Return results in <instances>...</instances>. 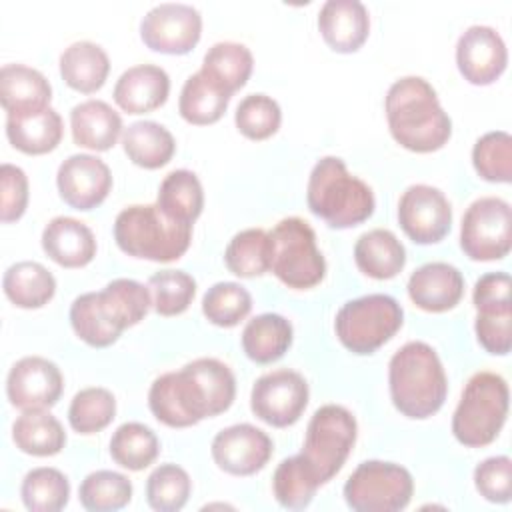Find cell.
I'll return each instance as SVG.
<instances>
[{"label":"cell","mask_w":512,"mask_h":512,"mask_svg":"<svg viewBox=\"0 0 512 512\" xmlns=\"http://www.w3.org/2000/svg\"><path fill=\"white\" fill-rule=\"evenodd\" d=\"M236 396V378L218 358H196L158 376L148 390L154 418L170 428L194 426L226 412Z\"/></svg>","instance_id":"cell-1"},{"label":"cell","mask_w":512,"mask_h":512,"mask_svg":"<svg viewBox=\"0 0 512 512\" xmlns=\"http://www.w3.org/2000/svg\"><path fill=\"white\" fill-rule=\"evenodd\" d=\"M384 108L392 138L410 152L440 150L452 136V120L422 76L396 80L386 92Z\"/></svg>","instance_id":"cell-2"},{"label":"cell","mask_w":512,"mask_h":512,"mask_svg":"<svg viewBox=\"0 0 512 512\" xmlns=\"http://www.w3.org/2000/svg\"><path fill=\"white\" fill-rule=\"evenodd\" d=\"M388 386L394 408L412 420L436 414L448 394V378L436 350L412 340L400 346L388 364Z\"/></svg>","instance_id":"cell-3"},{"label":"cell","mask_w":512,"mask_h":512,"mask_svg":"<svg viewBox=\"0 0 512 512\" xmlns=\"http://www.w3.org/2000/svg\"><path fill=\"white\" fill-rule=\"evenodd\" d=\"M306 204L330 228H352L372 216L376 200L372 188L350 174L342 158L324 156L310 172Z\"/></svg>","instance_id":"cell-4"},{"label":"cell","mask_w":512,"mask_h":512,"mask_svg":"<svg viewBox=\"0 0 512 512\" xmlns=\"http://www.w3.org/2000/svg\"><path fill=\"white\" fill-rule=\"evenodd\" d=\"M114 240L128 256L172 262L188 250L192 226L168 218L158 204H132L118 212Z\"/></svg>","instance_id":"cell-5"},{"label":"cell","mask_w":512,"mask_h":512,"mask_svg":"<svg viewBox=\"0 0 512 512\" xmlns=\"http://www.w3.org/2000/svg\"><path fill=\"white\" fill-rule=\"evenodd\" d=\"M508 404V384L500 374L488 370L472 374L452 414L454 438L468 448L488 446L506 422Z\"/></svg>","instance_id":"cell-6"},{"label":"cell","mask_w":512,"mask_h":512,"mask_svg":"<svg viewBox=\"0 0 512 512\" xmlns=\"http://www.w3.org/2000/svg\"><path fill=\"white\" fill-rule=\"evenodd\" d=\"M270 270L294 290H308L326 276V260L316 246L312 226L298 218H282L270 232Z\"/></svg>","instance_id":"cell-7"},{"label":"cell","mask_w":512,"mask_h":512,"mask_svg":"<svg viewBox=\"0 0 512 512\" xmlns=\"http://www.w3.org/2000/svg\"><path fill=\"white\" fill-rule=\"evenodd\" d=\"M404 322V310L388 294H366L342 304L334 318L340 344L352 354H374Z\"/></svg>","instance_id":"cell-8"},{"label":"cell","mask_w":512,"mask_h":512,"mask_svg":"<svg viewBox=\"0 0 512 512\" xmlns=\"http://www.w3.org/2000/svg\"><path fill=\"white\" fill-rule=\"evenodd\" d=\"M414 494L412 474L394 462L366 460L344 484V500L354 512H398Z\"/></svg>","instance_id":"cell-9"},{"label":"cell","mask_w":512,"mask_h":512,"mask_svg":"<svg viewBox=\"0 0 512 512\" xmlns=\"http://www.w3.org/2000/svg\"><path fill=\"white\" fill-rule=\"evenodd\" d=\"M356 432V418L340 404L320 406L312 414L300 454L310 462L322 484L332 480L344 466L356 442Z\"/></svg>","instance_id":"cell-10"},{"label":"cell","mask_w":512,"mask_h":512,"mask_svg":"<svg viewBox=\"0 0 512 512\" xmlns=\"http://www.w3.org/2000/svg\"><path fill=\"white\" fill-rule=\"evenodd\" d=\"M512 246L510 204L498 196L474 200L460 226V248L472 260L490 262L508 256Z\"/></svg>","instance_id":"cell-11"},{"label":"cell","mask_w":512,"mask_h":512,"mask_svg":"<svg viewBox=\"0 0 512 512\" xmlns=\"http://www.w3.org/2000/svg\"><path fill=\"white\" fill-rule=\"evenodd\" d=\"M308 382L296 370L280 368L262 374L250 392V408L256 418L286 428L300 420L308 406Z\"/></svg>","instance_id":"cell-12"},{"label":"cell","mask_w":512,"mask_h":512,"mask_svg":"<svg viewBox=\"0 0 512 512\" xmlns=\"http://www.w3.org/2000/svg\"><path fill=\"white\" fill-rule=\"evenodd\" d=\"M202 16L200 12L182 2H162L152 6L142 22V42L162 54H188L200 40Z\"/></svg>","instance_id":"cell-13"},{"label":"cell","mask_w":512,"mask_h":512,"mask_svg":"<svg viewBox=\"0 0 512 512\" xmlns=\"http://www.w3.org/2000/svg\"><path fill=\"white\" fill-rule=\"evenodd\" d=\"M398 222L412 242L436 244L450 232L452 208L440 188L412 184L400 196Z\"/></svg>","instance_id":"cell-14"},{"label":"cell","mask_w":512,"mask_h":512,"mask_svg":"<svg viewBox=\"0 0 512 512\" xmlns=\"http://www.w3.org/2000/svg\"><path fill=\"white\" fill-rule=\"evenodd\" d=\"M272 438L254 424H232L220 430L210 444V452L220 470L232 476H252L272 458Z\"/></svg>","instance_id":"cell-15"},{"label":"cell","mask_w":512,"mask_h":512,"mask_svg":"<svg viewBox=\"0 0 512 512\" xmlns=\"http://www.w3.org/2000/svg\"><path fill=\"white\" fill-rule=\"evenodd\" d=\"M64 390L60 368L44 356H24L12 364L6 396L14 408L34 410L54 406Z\"/></svg>","instance_id":"cell-16"},{"label":"cell","mask_w":512,"mask_h":512,"mask_svg":"<svg viewBox=\"0 0 512 512\" xmlns=\"http://www.w3.org/2000/svg\"><path fill=\"white\" fill-rule=\"evenodd\" d=\"M456 64L464 80L474 86H488L506 70L508 50L492 26L472 24L458 38Z\"/></svg>","instance_id":"cell-17"},{"label":"cell","mask_w":512,"mask_h":512,"mask_svg":"<svg viewBox=\"0 0 512 512\" xmlns=\"http://www.w3.org/2000/svg\"><path fill=\"white\" fill-rule=\"evenodd\" d=\"M56 186L60 198L74 210H92L106 200L112 188V174L102 158L72 154L58 166Z\"/></svg>","instance_id":"cell-18"},{"label":"cell","mask_w":512,"mask_h":512,"mask_svg":"<svg viewBox=\"0 0 512 512\" xmlns=\"http://www.w3.org/2000/svg\"><path fill=\"white\" fill-rule=\"evenodd\" d=\"M408 296L424 312L452 310L464 296V276L448 262H428L408 278Z\"/></svg>","instance_id":"cell-19"},{"label":"cell","mask_w":512,"mask_h":512,"mask_svg":"<svg viewBox=\"0 0 512 512\" xmlns=\"http://www.w3.org/2000/svg\"><path fill=\"white\" fill-rule=\"evenodd\" d=\"M70 324L76 336L92 348H106L114 344L126 330L108 296L100 292H86L70 304Z\"/></svg>","instance_id":"cell-20"},{"label":"cell","mask_w":512,"mask_h":512,"mask_svg":"<svg viewBox=\"0 0 512 512\" xmlns=\"http://www.w3.org/2000/svg\"><path fill=\"white\" fill-rule=\"evenodd\" d=\"M318 30L332 50L356 52L368 38L370 16L360 0H326L318 12Z\"/></svg>","instance_id":"cell-21"},{"label":"cell","mask_w":512,"mask_h":512,"mask_svg":"<svg viewBox=\"0 0 512 512\" xmlns=\"http://www.w3.org/2000/svg\"><path fill=\"white\" fill-rule=\"evenodd\" d=\"M170 94V76L156 64H136L114 84V102L128 114H146L160 108Z\"/></svg>","instance_id":"cell-22"},{"label":"cell","mask_w":512,"mask_h":512,"mask_svg":"<svg viewBox=\"0 0 512 512\" xmlns=\"http://www.w3.org/2000/svg\"><path fill=\"white\" fill-rule=\"evenodd\" d=\"M42 248L56 264L82 268L96 256V238L82 220L56 216L42 230Z\"/></svg>","instance_id":"cell-23"},{"label":"cell","mask_w":512,"mask_h":512,"mask_svg":"<svg viewBox=\"0 0 512 512\" xmlns=\"http://www.w3.org/2000/svg\"><path fill=\"white\" fill-rule=\"evenodd\" d=\"M52 86L42 72L26 64H4L0 70V102L8 114L48 108Z\"/></svg>","instance_id":"cell-24"},{"label":"cell","mask_w":512,"mask_h":512,"mask_svg":"<svg viewBox=\"0 0 512 512\" xmlns=\"http://www.w3.org/2000/svg\"><path fill=\"white\" fill-rule=\"evenodd\" d=\"M70 130L74 144L104 152L116 144L122 132V118L108 102L92 98L72 108Z\"/></svg>","instance_id":"cell-25"},{"label":"cell","mask_w":512,"mask_h":512,"mask_svg":"<svg viewBox=\"0 0 512 512\" xmlns=\"http://www.w3.org/2000/svg\"><path fill=\"white\" fill-rule=\"evenodd\" d=\"M64 124L54 108H42L26 114L6 116V136L10 144L24 154H48L62 140Z\"/></svg>","instance_id":"cell-26"},{"label":"cell","mask_w":512,"mask_h":512,"mask_svg":"<svg viewBox=\"0 0 512 512\" xmlns=\"http://www.w3.org/2000/svg\"><path fill=\"white\" fill-rule=\"evenodd\" d=\"M354 260L362 274L374 280H390L406 264V248L386 228L364 232L354 244Z\"/></svg>","instance_id":"cell-27"},{"label":"cell","mask_w":512,"mask_h":512,"mask_svg":"<svg viewBox=\"0 0 512 512\" xmlns=\"http://www.w3.org/2000/svg\"><path fill=\"white\" fill-rule=\"evenodd\" d=\"M108 72V54L96 42L80 40L64 48L60 54V76L76 92L92 94L100 90L108 78Z\"/></svg>","instance_id":"cell-28"},{"label":"cell","mask_w":512,"mask_h":512,"mask_svg":"<svg viewBox=\"0 0 512 512\" xmlns=\"http://www.w3.org/2000/svg\"><path fill=\"white\" fill-rule=\"evenodd\" d=\"M292 324L282 314L264 312L248 320L242 330V350L256 364L280 360L292 344Z\"/></svg>","instance_id":"cell-29"},{"label":"cell","mask_w":512,"mask_h":512,"mask_svg":"<svg viewBox=\"0 0 512 512\" xmlns=\"http://www.w3.org/2000/svg\"><path fill=\"white\" fill-rule=\"evenodd\" d=\"M254 68V56L248 46L240 42H216L208 48L200 72L222 92L232 96L240 90Z\"/></svg>","instance_id":"cell-30"},{"label":"cell","mask_w":512,"mask_h":512,"mask_svg":"<svg viewBox=\"0 0 512 512\" xmlns=\"http://www.w3.org/2000/svg\"><path fill=\"white\" fill-rule=\"evenodd\" d=\"M6 298L18 308H42L56 294V278L34 260H22L6 268L2 278Z\"/></svg>","instance_id":"cell-31"},{"label":"cell","mask_w":512,"mask_h":512,"mask_svg":"<svg viewBox=\"0 0 512 512\" xmlns=\"http://www.w3.org/2000/svg\"><path fill=\"white\" fill-rule=\"evenodd\" d=\"M122 148L136 166L156 170L172 160L176 142L170 130L162 124L154 120H138L122 132Z\"/></svg>","instance_id":"cell-32"},{"label":"cell","mask_w":512,"mask_h":512,"mask_svg":"<svg viewBox=\"0 0 512 512\" xmlns=\"http://www.w3.org/2000/svg\"><path fill=\"white\" fill-rule=\"evenodd\" d=\"M12 440L18 450L30 456H54L66 444L60 420L46 408L24 410L12 424Z\"/></svg>","instance_id":"cell-33"},{"label":"cell","mask_w":512,"mask_h":512,"mask_svg":"<svg viewBox=\"0 0 512 512\" xmlns=\"http://www.w3.org/2000/svg\"><path fill=\"white\" fill-rule=\"evenodd\" d=\"M156 204L168 218L192 226L204 208V190L198 176L186 168L172 170L160 182Z\"/></svg>","instance_id":"cell-34"},{"label":"cell","mask_w":512,"mask_h":512,"mask_svg":"<svg viewBox=\"0 0 512 512\" xmlns=\"http://www.w3.org/2000/svg\"><path fill=\"white\" fill-rule=\"evenodd\" d=\"M320 486L318 474L302 454L284 458L272 476L274 498L288 510H304Z\"/></svg>","instance_id":"cell-35"},{"label":"cell","mask_w":512,"mask_h":512,"mask_svg":"<svg viewBox=\"0 0 512 512\" xmlns=\"http://www.w3.org/2000/svg\"><path fill=\"white\" fill-rule=\"evenodd\" d=\"M230 102V96L216 88L200 70L188 76L180 90L178 112L180 116L196 126L214 124L222 118Z\"/></svg>","instance_id":"cell-36"},{"label":"cell","mask_w":512,"mask_h":512,"mask_svg":"<svg viewBox=\"0 0 512 512\" xmlns=\"http://www.w3.org/2000/svg\"><path fill=\"white\" fill-rule=\"evenodd\" d=\"M160 452L158 436L142 422L120 424L110 438L112 460L132 472L148 468Z\"/></svg>","instance_id":"cell-37"},{"label":"cell","mask_w":512,"mask_h":512,"mask_svg":"<svg viewBox=\"0 0 512 512\" xmlns=\"http://www.w3.org/2000/svg\"><path fill=\"white\" fill-rule=\"evenodd\" d=\"M226 268L240 278H256L270 270V240L262 228H246L232 236L224 250Z\"/></svg>","instance_id":"cell-38"},{"label":"cell","mask_w":512,"mask_h":512,"mask_svg":"<svg viewBox=\"0 0 512 512\" xmlns=\"http://www.w3.org/2000/svg\"><path fill=\"white\" fill-rule=\"evenodd\" d=\"M20 496L32 512H58L68 504L70 482L58 468H32L22 480Z\"/></svg>","instance_id":"cell-39"},{"label":"cell","mask_w":512,"mask_h":512,"mask_svg":"<svg viewBox=\"0 0 512 512\" xmlns=\"http://www.w3.org/2000/svg\"><path fill=\"white\" fill-rule=\"evenodd\" d=\"M80 504L90 512H112L132 500V482L114 470L90 472L78 490Z\"/></svg>","instance_id":"cell-40"},{"label":"cell","mask_w":512,"mask_h":512,"mask_svg":"<svg viewBox=\"0 0 512 512\" xmlns=\"http://www.w3.org/2000/svg\"><path fill=\"white\" fill-rule=\"evenodd\" d=\"M116 416L114 394L102 386L82 388L74 394L68 408V422L78 434L104 430Z\"/></svg>","instance_id":"cell-41"},{"label":"cell","mask_w":512,"mask_h":512,"mask_svg":"<svg viewBox=\"0 0 512 512\" xmlns=\"http://www.w3.org/2000/svg\"><path fill=\"white\" fill-rule=\"evenodd\" d=\"M192 480L188 472L172 462L160 464L146 480V500L152 510L176 512L190 498Z\"/></svg>","instance_id":"cell-42"},{"label":"cell","mask_w":512,"mask_h":512,"mask_svg":"<svg viewBox=\"0 0 512 512\" xmlns=\"http://www.w3.org/2000/svg\"><path fill=\"white\" fill-rule=\"evenodd\" d=\"M252 310L250 292L238 282H216L202 298L204 316L220 328H232Z\"/></svg>","instance_id":"cell-43"},{"label":"cell","mask_w":512,"mask_h":512,"mask_svg":"<svg viewBox=\"0 0 512 512\" xmlns=\"http://www.w3.org/2000/svg\"><path fill=\"white\" fill-rule=\"evenodd\" d=\"M472 164L480 178L508 184L512 180V138L504 130L486 132L472 148Z\"/></svg>","instance_id":"cell-44"},{"label":"cell","mask_w":512,"mask_h":512,"mask_svg":"<svg viewBox=\"0 0 512 512\" xmlns=\"http://www.w3.org/2000/svg\"><path fill=\"white\" fill-rule=\"evenodd\" d=\"M152 306L160 316H178L196 296V280L184 270H160L150 276Z\"/></svg>","instance_id":"cell-45"},{"label":"cell","mask_w":512,"mask_h":512,"mask_svg":"<svg viewBox=\"0 0 512 512\" xmlns=\"http://www.w3.org/2000/svg\"><path fill=\"white\" fill-rule=\"evenodd\" d=\"M236 128L250 140H266L278 132L282 110L272 96L248 94L240 100L234 114Z\"/></svg>","instance_id":"cell-46"},{"label":"cell","mask_w":512,"mask_h":512,"mask_svg":"<svg viewBox=\"0 0 512 512\" xmlns=\"http://www.w3.org/2000/svg\"><path fill=\"white\" fill-rule=\"evenodd\" d=\"M104 292L112 300L126 328L136 326L148 314L152 306L150 288L132 278H114L104 286Z\"/></svg>","instance_id":"cell-47"},{"label":"cell","mask_w":512,"mask_h":512,"mask_svg":"<svg viewBox=\"0 0 512 512\" xmlns=\"http://www.w3.org/2000/svg\"><path fill=\"white\" fill-rule=\"evenodd\" d=\"M474 486L482 498L494 504H506L512 496V460L508 456H490L474 468Z\"/></svg>","instance_id":"cell-48"},{"label":"cell","mask_w":512,"mask_h":512,"mask_svg":"<svg viewBox=\"0 0 512 512\" xmlns=\"http://www.w3.org/2000/svg\"><path fill=\"white\" fill-rule=\"evenodd\" d=\"M512 280L508 272H488L480 276L474 284V308L478 314H500L512 312L510 298Z\"/></svg>","instance_id":"cell-49"},{"label":"cell","mask_w":512,"mask_h":512,"mask_svg":"<svg viewBox=\"0 0 512 512\" xmlns=\"http://www.w3.org/2000/svg\"><path fill=\"white\" fill-rule=\"evenodd\" d=\"M474 332L488 354L506 356L512 348V312L476 314Z\"/></svg>","instance_id":"cell-50"},{"label":"cell","mask_w":512,"mask_h":512,"mask_svg":"<svg viewBox=\"0 0 512 512\" xmlns=\"http://www.w3.org/2000/svg\"><path fill=\"white\" fill-rule=\"evenodd\" d=\"M0 182H2V222H14L22 218L28 206V178L20 166L4 162L0 166Z\"/></svg>","instance_id":"cell-51"}]
</instances>
